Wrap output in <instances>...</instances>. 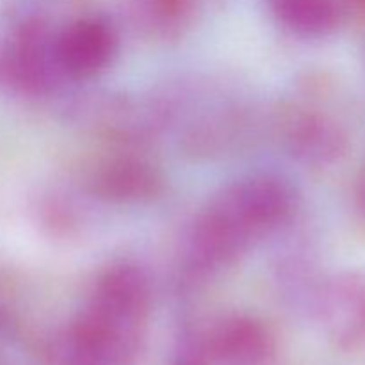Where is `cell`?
Segmentation results:
<instances>
[{"mask_svg": "<svg viewBox=\"0 0 365 365\" xmlns=\"http://www.w3.org/2000/svg\"><path fill=\"white\" fill-rule=\"evenodd\" d=\"M298 195L274 173H252L223 185L198 216L227 245L246 253L262 235L292 220Z\"/></svg>", "mask_w": 365, "mask_h": 365, "instance_id": "6da1fadb", "label": "cell"}, {"mask_svg": "<svg viewBox=\"0 0 365 365\" xmlns=\"http://www.w3.org/2000/svg\"><path fill=\"white\" fill-rule=\"evenodd\" d=\"M282 148L299 164L331 168L349 152L348 125L334 110L314 102H289L273 121Z\"/></svg>", "mask_w": 365, "mask_h": 365, "instance_id": "7a4b0ae2", "label": "cell"}, {"mask_svg": "<svg viewBox=\"0 0 365 365\" xmlns=\"http://www.w3.org/2000/svg\"><path fill=\"white\" fill-rule=\"evenodd\" d=\"M310 312L335 348H365V271H344L317 284Z\"/></svg>", "mask_w": 365, "mask_h": 365, "instance_id": "3957f363", "label": "cell"}, {"mask_svg": "<svg viewBox=\"0 0 365 365\" xmlns=\"http://www.w3.org/2000/svg\"><path fill=\"white\" fill-rule=\"evenodd\" d=\"M56 38L41 16H27L16 25L4 57V71L14 89L29 96L48 95L56 89L64 78L57 64Z\"/></svg>", "mask_w": 365, "mask_h": 365, "instance_id": "277c9868", "label": "cell"}, {"mask_svg": "<svg viewBox=\"0 0 365 365\" xmlns=\"http://www.w3.org/2000/svg\"><path fill=\"white\" fill-rule=\"evenodd\" d=\"M116 52V31L102 18H81L57 32V64L70 81H89L100 75L110 66Z\"/></svg>", "mask_w": 365, "mask_h": 365, "instance_id": "5b68a950", "label": "cell"}, {"mask_svg": "<svg viewBox=\"0 0 365 365\" xmlns=\"http://www.w3.org/2000/svg\"><path fill=\"white\" fill-rule=\"evenodd\" d=\"M207 334L214 365H273L278 356L274 331L252 314H228Z\"/></svg>", "mask_w": 365, "mask_h": 365, "instance_id": "8992f818", "label": "cell"}, {"mask_svg": "<svg viewBox=\"0 0 365 365\" xmlns=\"http://www.w3.org/2000/svg\"><path fill=\"white\" fill-rule=\"evenodd\" d=\"M164 177L150 160L120 155L102 160L93 168L88 189L95 198L116 205H143L164 192Z\"/></svg>", "mask_w": 365, "mask_h": 365, "instance_id": "52a82bcc", "label": "cell"}, {"mask_svg": "<svg viewBox=\"0 0 365 365\" xmlns=\"http://www.w3.org/2000/svg\"><path fill=\"white\" fill-rule=\"evenodd\" d=\"M252 127V114L241 103H216L187 121L180 145L196 157L225 155L248 141Z\"/></svg>", "mask_w": 365, "mask_h": 365, "instance_id": "ba28073f", "label": "cell"}, {"mask_svg": "<svg viewBox=\"0 0 365 365\" xmlns=\"http://www.w3.org/2000/svg\"><path fill=\"white\" fill-rule=\"evenodd\" d=\"M267 9L280 27L299 38H327L342 24L341 0H267Z\"/></svg>", "mask_w": 365, "mask_h": 365, "instance_id": "9c48e42d", "label": "cell"}, {"mask_svg": "<svg viewBox=\"0 0 365 365\" xmlns=\"http://www.w3.org/2000/svg\"><path fill=\"white\" fill-rule=\"evenodd\" d=\"M198 0H128L135 27L153 39L184 36L196 13Z\"/></svg>", "mask_w": 365, "mask_h": 365, "instance_id": "30bf717a", "label": "cell"}, {"mask_svg": "<svg viewBox=\"0 0 365 365\" xmlns=\"http://www.w3.org/2000/svg\"><path fill=\"white\" fill-rule=\"evenodd\" d=\"M173 365H214L205 331H185L175 349Z\"/></svg>", "mask_w": 365, "mask_h": 365, "instance_id": "8fae6325", "label": "cell"}, {"mask_svg": "<svg viewBox=\"0 0 365 365\" xmlns=\"http://www.w3.org/2000/svg\"><path fill=\"white\" fill-rule=\"evenodd\" d=\"M355 209L359 212L360 220L365 223V168L355 184Z\"/></svg>", "mask_w": 365, "mask_h": 365, "instance_id": "7c38bea8", "label": "cell"}, {"mask_svg": "<svg viewBox=\"0 0 365 365\" xmlns=\"http://www.w3.org/2000/svg\"><path fill=\"white\" fill-rule=\"evenodd\" d=\"M356 2H359L362 7H365V0H356Z\"/></svg>", "mask_w": 365, "mask_h": 365, "instance_id": "4fadbf2b", "label": "cell"}]
</instances>
